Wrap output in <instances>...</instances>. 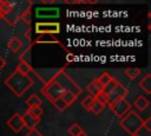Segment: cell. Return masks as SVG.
I'll list each match as a JSON object with an SVG mask.
<instances>
[{
  "mask_svg": "<svg viewBox=\"0 0 151 136\" xmlns=\"http://www.w3.org/2000/svg\"><path fill=\"white\" fill-rule=\"evenodd\" d=\"M18 72H20V73H22V75H25V76H27V77H29L32 80H33V76H34V71L32 70V67L28 65V63H26V61H24V60H21L19 64H18V66H17V69H15Z\"/></svg>",
  "mask_w": 151,
  "mask_h": 136,
  "instance_id": "9c48e42d",
  "label": "cell"
},
{
  "mask_svg": "<svg viewBox=\"0 0 151 136\" xmlns=\"http://www.w3.org/2000/svg\"><path fill=\"white\" fill-rule=\"evenodd\" d=\"M53 105H54V106H55V109H57V110H59V111H64V110L67 108L66 103H65L61 98H59V99L54 101V102H53Z\"/></svg>",
  "mask_w": 151,
  "mask_h": 136,
  "instance_id": "cb8c5ba5",
  "label": "cell"
},
{
  "mask_svg": "<svg viewBox=\"0 0 151 136\" xmlns=\"http://www.w3.org/2000/svg\"><path fill=\"white\" fill-rule=\"evenodd\" d=\"M87 91L90 92V96L96 97L98 93H100V92L103 91V86L100 85V83H99L97 79H94V80H92V82L87 85Z\"/></svg>",
  "mask_w": 151,
  "mask_h": 136,
  "instance_id": "8fae6325",
  "label": "cell"
},
{
  "mask_svg": "<svg viewBox=\"0 0 151 136\" xmlns=\"http://www.w3.org/2000/svg\"><path fill=\"white\" fill-rule=\"evenodd\" d=\"M54 80L63 88V90L66 89V85H70L68 88H70V90H71L72 92H74L77 96L80 93V89H79V86H78V85H77V84H76V83H74L67 75H65L63 71L59 72V75L54 78Z\"/></svg>",
  "mask_w": 151,
  "mask_h": 136,
  "instance_id": "5b68a950",
  "label": "cell"
},
{
  "mask_svg": "<svg viewBox=\"0 0 151 136\" xmlns=\"http://www.w3.org/2000/svg\"><path fill=\"white\" fill-rule=\"evenodd\" d=\"M5 85L17 96V97H21L28 89H31V86L33 85V80L18 72L17 70H14L6 79H5Z\"/></svg>",
  "mask_w": 151,
  "mask_h": 136,
  "instance_id": "6da1fadb",
  "label": "cell"
},
{
  "mask_svg": "<svg viewBox=\"0 0 151 136\" xmlns=\"http://www.w3.org/2000/svg\"><path fill=\"white\" fill-rule=\"evenodd\" d=\"M144 119L133 110H130L123 118H120V127L127 132L130 136L136 135L143 128Z\"/></svg>",
  "mask_w": 151,
  "mask_h": 136,
  "instance_id": "7a4b0ae2",
  "label": "cell"
},
{
  "mask_svg": "<svg viewBox=\"0 0 151 136\" xmlns=\"http://www.w3.org/2000/svg\"><path fill=\"white\" fill-rule=\"evenodd\" d=\"M139 88L147 95L151 92V75L147 73L144 76V78L139 82Z\"/></svg>",
  "mask_w": 151,
  "mask_h": 136,
  "instance_id": "7c38bea8",
  "label": "cell"
},
{
  "mask_svg": "<svg viewBox=\"0 0 151 136\" xmlns=\"http://www.w3.org/2000/svg\"><path fill=\"white\" fill-rule=\"evenodd\" d=\"M7 46L9 47L11 51H13V52H18V51L22 47V43H21V40H20L19 38L13 37V38L7 43Z\"/></svg>",
  "mask_w": 151,
  "mask_h": 136,
  "instance_id": "9a60e30c",
  "label": "cell"
},
{
  "mask_svg": "<svg viewBox=\"0 0 151 136\" xmlns=\"http://www.w3.org/2000/svg\"><path fill=\"white\" fill-rule=\"evenodd\" d=\"M94 98V101L96 102H99V103H101V104H104V105H106V104H109V99H107V95L105 93V92H100V93H98L96 97H93Z\"/></svg>",
  "mask_w": 151,
  "mask_h": 136,
  "instance_id": "603a6c76",
  "label": "cell"
},
{
  "mask_svg": "<svg viewBox=\"0 0 151 136\" xmlns=\"http://www.w3.org/2000/svg\"><path fill=\"white\" fill-rule=\"evenodd\" d=\"M26 104H27L28 108H34V106H41L42 102H41V99H40L39 96H37V95L33 93V95H31L26 99Z\"/></svg>",
  "mask_w": 151,
  "mask_h": 136,
  "instance_id": "2e32d148",
  "label": "cell"
},
{
  "mask_svg": "<svg viewBox=\"0 0 151 136\" xmlns=\"http://www.w3.org/2000/svg\"><path fill=\"white\" fill-rule=\"evenodd\" d=\"M63 92H64L63 88H61L54 79H52L50 83H47V84L45 85V88L42 89V93H44L45 97L48 98L52 103H53L54 101L59 99V98L61 97Z\"/></svg>",
  "mask_w": 151,
  "mask_h": 136,
  "instance_id": "3957f363",
  "label": "cell"
},
{
  "mask_svg": "<svg viewBox=\"0 0 151 136\" xmlns=\"http://www.w3.org/2000/svg\"><path fill=\"white\" fill-rule=\"evenodd\" d=\"M106 95H107V99H109V104H110V103H113V102H116V101H119V99L125 98L126 95H127V90H126L125 86H123V85L118 82L117 85H116L112 90H110Z\"/></svg>",
  "mask_w": 151,
  "mask_h": 136,
  "instance_id": "52a82bcc",
  "label": "cell"
},
{
  "mask_svg": "<svg viewBox=\"0 0 151 136\" xmlns=\"http://www.w3.org/2000/svg\"><path fill=\"white\" fill-rule=\"evenodd\" d=\"M73 59H74V58H73V54H71V53H70V54L67 56V60H70V61H71V60H73Z\"/></svg>",
  "mask_w": 151,
  "mask_h": 136,
  "instance_id": "83f0119b",
  "label": "cell"
},
{
  "mask_svg": "<svg viewBox=\"0 0 151 136\" xmlns=\"http://www.w3.org/2000/svg\"><path fill=\"white\" fill-rule=\"evenodd\" d=\"M117 83H118V82H117V80L113 78V79H112V80H111V82H110V83H109L106 86H104V88H103V92L107 93L110 90H112V89H113V88L117 85Z\"/></svg>",
  "mask_w": 151,
  "mask_h": 136,
  "instance_id": "d4e9b609",
  "label": "cell"
},
{
  "mask_svg": "<svg viewBox=\"0 0 151 136\" xmlns=\"http://www.w3.org/2000/svg\"><path fill=\"white\" fill-rule=\"evenodd\" d=\"M77 97H78V96H77L76 93L71 92V91H64L60 98L66 103V105H67V106H70V105H72V104L76 102Z\"/></svg>",
  "mask_w": 151,
  "mask_h": 136,
  "instance_id": "5bb4252c",
  "label": "cell"
},
{
  "mask_svg": "<svg viewBox=\"0 0 151 136\" xmlns=\"http://www.w3.org/2000/svg\"><path fill=\"white\" fill-rule=\"evenodd\" d=\"M35 32L39 34H54L60 32V25L58 22H37Z\"/></svg>",
  "mask_w": 151,
  "mask_h": 136,
  "instance_id": "8992f818",
  "label": "cell"
},
{
  "mask_svg": "<svg viewBox=\"0 0 151 136\" xmlns=\"http://www.w3.org/2000/svg\"><path fill=\"white\" fill-rule=\"evenodd\" d=\"M113 79V77L112 76H110V73H107V72H103L98 78H97V80L100 83V85L104 88V86H106L111 80Z\"/></svg>",
  "mask_w": 151,
  "mask_h": 136,
  "instance_id": "ac0fdd59",
  "label": "cell"
},
{
  "mask_svg": "<svg viewBox=\"0 0 151 136\" xmlns=\"http://www.w3.org/2000/svg\"><path fill=\"white\" fill-rule=\"evenodd\" d=\"M7 125L9 127V129L18 134L19 131H21V129L25 127L24 121H22V115H20L19 112H14L7 121Z\"/></svg>",
  "mask_w": 151,
  "mask_h": 136,
  "instance_id": "ba28073f",
  "label": "cell"
},
{
  "mask_svg": "<svg viewBox=\"0 0 151 136\" xmlns=\"http://www.w3.org/2000/svg\"><path fill=\"white\" fill-rule=\"evenodd\" d=\"M83 131H84L83 128H81L78 123H73V124L67 129V132H68L71 136H79Z\"/></svg>",
  "mask_w": 151,
  "mask_h": 136,
  "instance_id": "d6986e66",
  "label": "cell"
},
{
  "mask_svg": "<svg viewBox=\"0 0 151 136\" xmlns=\"http://www.w3.org/2000/svg\"><path fill=\"white\" fill-rule=\"evenodd\" d=\"M79 136H88V135H87V134H86L85 131H83V132H81V134H80Z\"/></svg>",
  "mask_w": 151,
  "mask_h": 136,
  "instance_id": "f1b7e54d",
  "label": "cell"
},
{
  "mask_svg": "<svg viewBox=\"0 0 151 136\" xmlns=\"http://www.w3.org/2000/svg\"><path fill=\"white\" fill-rule=\"evenodd\" d=\"M93 102H94V98L88 95V96H86V97L81 101V106H83L85 110H88V111H90V109H91Z\"/></svg>",
  "mask_w": 151,
  "mask_h": 136,
  "instance_id": "7402d4cb",
  "label": "cell"
},
{
  "mask_svg": "<svg viewBox=\"0 0 151 136\" xmlns=\"http://www.w3.org/2000/svg\"><path fill=\"white\" fill-rule=\"evenodd\" d=\"M149 104H150L149 99H147L146 97H144V96H138V97L134 99V102H133V105H134L138 110H140V111H144V110L149 106Z\"/></svg>",
  "mask_w": 151,
  "mask_h": 136,
  "instance_id": "4fadbf2b",
  "label": "cell"
},
{
  "mask_svg": "<svg viewBox=\"0 0 151 136\" xmlns=\"http://www.w3.org/2000/svg\"><path fill=\"white\" fill-rule=\"evenodd\" d=\"M104 109H105V105L104 104L94 101L93 104H92V106H91V109H90V111H92V114H94V115H99Z\"/></svg>",
  "mask_w": 151,
  "mask_h": 136,
  "instance_id": "44dd1931",
  "label": "cell"
},
{
  "mask_svg": "<svg viewBox=\"0 0 151 136\" xmlns=\"http://www.w3.org/2000/svg\"><path fill=\"white\" fill-rule=\"evenodd\" d=\"M140 69H138V67H127V69H125V71H124V73H125V76L129 78V79H136L139 75H140Z\"/></svg>",
  "mask_w": 151,
  "mask_h": 136,
  "instance_id": "e0dca14e",
  "label": "cell"
},
{
  "mask_svg": "<svg viewBox=\"0 0 151 136\" xmlns=\"http://www.w3.org/2000/svg\"><path fill=\"white\" fill-rule=\"evenodd\" d=\"M22 121H24L25 127L28 128V130H31V129H35V127L40 123V118H35V117L28 115L27 112L22 116Z\"/></svg>",
  "mask_w": 151,
  "mask_h": 136,
  "instance_id": "30bf717a",
  "label": "cell"
},
{
  "mask_svg": "<svg viewBox=\"0 0 151 136\" xmlns=\"http://www.w3.org/2000/svg\"><path fill=\"white\" fill-rule=\"evenodd\" d=\"M109 106H110V109L113 111V114H114L116 116L120 117V118H123V117L131 110V104H130L125 98L119 99V101H116V102H113V103H110Z\"/></svg>",
  "mask_w": 151,
  "mask_h": 136,
  "instance_id": "277c9868",
  "label": "cell"
},
{
  "mask_svg": "<svg viewBox=\"0 0 151 136\" xmlns=\"http://www.w3.org/2000/svg\"><path fill=\"white\" fill-rule=\"evenodd\" d=\"M25 136H44V135L41 132H39L37 129H31V130H28V132Z\"/></svg>",
  "mask_w": 151,
  "mask_h": 136,
  "instance_id": "484cf974",
  "label": "cell"
},
{
  "mask_svg": "<svg viewBox=\"0 0 151 136\" xmlns=\"http://www.w3.org/2000/svg\"><path fill=\"white\" fill-rule=\"evenodd\" d=\"M27 114H28V115H31V116H33V117H35V118H40V117L42 116V114H44V110H42V108H41V106L28 108Z\"/></svg>",
  "mask_w": 151,
  "mask_h": 136,
  "instance_id": "ffe728a7",
  "label": "cell"
},
{
  "mask_svg": "<svg viewBox=\"0 0 151 136\" xmlns=\"http://www.w3.org/2000/svg\"><path fill=\"white\" fill-rule=\"evenodd\" d=\"M150 122H151V118H147V119L144 121V123H143V128H146L147 131L151 130V128H150Z\"/></svg>",
  "mask_w": 151,
  "mask_h": 136,
  "instance_id": "4316f807",
  "label": "cell"
},
{
  "mask_svg": "<svg viewBox=\"0 0 151 136\" xmlns=\"http://www.w3.org/2000/svg\"><path fill=\"white\" fill-rule=\"evenodd\" d=\"M132 136H139V135H138V134H136V135H132Z\"/></svg>",
  "mask_w": 151,
  "mask_h": 136,
  "instance_id": "f546056e",
  "label": "cell"
}]
</instances>
